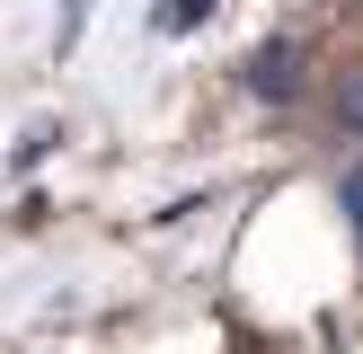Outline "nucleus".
Segmentation results:
<instances>
[{
    "label": "nucleus",
    "mask_w": 363,
    "mask_h": 354,
    "mask_svg": "<svg viewBox=\"0 0 363 354\" xmlns=\"http://www.w3.org/2000/svg\"><path fill=\"white\" fill-rule=\"evenodd\" d=\"M337 204H346V222H354V239H363V159L337 177Z\"/></svg>",
    "instance_id": "obj_2"
},
{
    "label": "nucleus",
    "mask_w": 363,
    "mask_h": 354,
    "mask_svg": "<svg viewBox=\"0 0 363 354\" xmlns=\"http://www.w3.org/2000/svg\"><path fill=\"white\" fill-rule=\"evenodd\" d=\"M248 80H257V98H293V88H301V53L293 45H266L257 62H248Z\"/></svg>",
    "instance_id": "obj_1"
},
{
    "label": "nucleus",
    "mask_w": 363,
    "mask_h": 354,
    "mask_svg": "<svg viewBox=\"0 0 363 354\" xmlns=\"http://www.w3.org/2000/svg\"><path fill=\"white\" fill-rule=\"evenodd\" d=\"M337 115H346V124H354V133H363V62L346 71V88H337Z\"/></svg>",
    "instance_id": "obj_3"
}]
</instances>
